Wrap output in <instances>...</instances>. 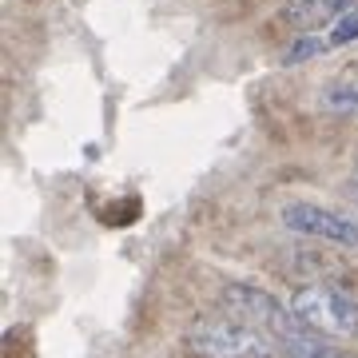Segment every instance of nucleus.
Returning a JSON list of instances; mask_svg holds the SVG:
<instances>
[{
  "instance_id": "obj_1",
  "label": "nucleus",
  "mask_w": 358,
  "mask_h": 358,
  "mask_svg": "<svg viewBox=\"0 0 358 358\" xmlns=\"http://www.w3.org/2000/svg\"><path fill=\"white\" fill-rule=\"evenodd\" d=\"M187 346L199 358H275L279 346L263 331L247 327L239 319H203L187 331Z\"/></svg>"
},
{
  "instance_id": "obj_2",
  "label": "nucleus",
  "mask_w": 358,
  "mask_h": 358,
  "mask_svg": "<svg viewBox=\"0 0 358 358\" xmlns=\"http://www.w3.org/2000/svg\"><path fill=\"white\" fill-rule=\"evenodd\" d=\"M291 310L315 334H331V338H350V334H358V299L338 291V287H327V282L299 287L291 294Z\"/></svg>"
},
{
  "instance_id": "obj_3",
  "label": "nucleus",
  "mask_w": 358,
  "mask_h": 358,
  "mask_svg": "<svg viewBox=\"0 0 358 358\" xmlns=\"http://www.w3.org/2000/svg\"><path fill=\"white\" fill-rule=\"evenodd\" d=\"M282 227L294 231V235H310V239H322V243H338V247H358V219L346 215V211H334V207L322 203H307V199H294V203L282 207Z\"/></svg>"
},
{
  "instance_id": "obj_4",
  "label": "nucleus",
  "mask_w": 358,
  "mask_h": 358,
  "mask_svg": "<svg viewBox=\"0 0 358 358\" xmlns=\"http://www.w3.org/2000/svg\"><path fill=\"white\" fill-rule=\"evenodd\" d=\"M358 40V4L355 8H346L343 16H334L331 24L315 28V32H299L291 48L282 52V64H307L315 56H327L334 48H346V44H355Z\"/></svg>"
},
{
  "instance_id": "obj_5",
  "label": "nucleus",
  "mask_w": 358,
  "mask_h": 358,
  "mask_svg": "<svg viewBox=\"0 0 358 358\" xmlns=\"http://www.w3.org/2000/svg\"><path fill=\"white\" fill-rule=\"evenodd\" d=\"M355 4L358 0H291L287 4V20H294L303 32H315V28L331 24L334 16H343Z\"/></svg>"
},
{
  "instance_id": "obj_6",
  "label": "nucleus",
  "mask_w": 358,
  "mask_h": 358,
  "mask_svg": "<svg viewBox=\"0 0 358 358\" xmlns=\"http://www.w3.org/2000/svg\"><path fill=\"white\" fill-rule=\"evenodd\" d=\"M322 108L327 112H358V76H346L322 92Z\"/></svg>"
},
{
  "instance_id": "obj_7",
  "label": "nucleus",
  "mask_w": 358,
  "mask_h": 358,
  "mask_svg": "<svg viewBox=\"0 0 358 358\" xmlns=\"http://www.w3.org/2000/svg\"><path fill=\"white\" fill-rule=\"evenodd\" d=\"M355 171H358V159H355Z\"/></svg>"
}]
</instances>
